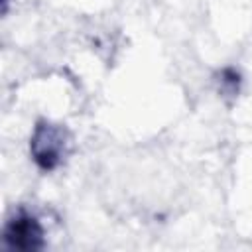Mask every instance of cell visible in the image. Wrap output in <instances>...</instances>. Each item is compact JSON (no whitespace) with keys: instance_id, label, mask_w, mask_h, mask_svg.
<instances>
[{"instance_id":"6da1fadb","label":"cell","mask_w":252,"mask_h":252,"mask_svg":"<svg viewBox=\"0 0 252 252\" xmlns=\"http://www.w3.org/2000/svg\"><path fill=\"white\" fill-rule=\"evenodd\" d=\"M69 134L61 124H53L47 120H39L30 138V154L35 165L43 171L55 169L67 154Z\"/></svg>"},{"instance_id":"7a4b0ae2","label":"cell","mask_w":252,"mask_h":252,"mask_svg":"<svg viewBox=\"0 0 252 252\" xmlns=\"http://www.w3.org/2000/svg\"><path fill=\"white\" fill-rule=\"evenodd\" d=\"M4 242L10 250L37 252L45 246L41 222L28 211H20L8 219L4 226Z\"/></svg>"},{"instance_id":"3957f363","label":"cell","mask_w":252,"mask_h":252,"mask_svg":"<svg viewBox=\"0 0 252 252\" xmlns=\"http://www.w3.org/2000/svg\"><path fill=\"white\" fill-rule=\"evenodd\" d=\"M220 83H222V91L230 93V94H236L238 93V85H240V75L234 71V69H224L222 75H220Z\"/></svg>"}]
</instances>
